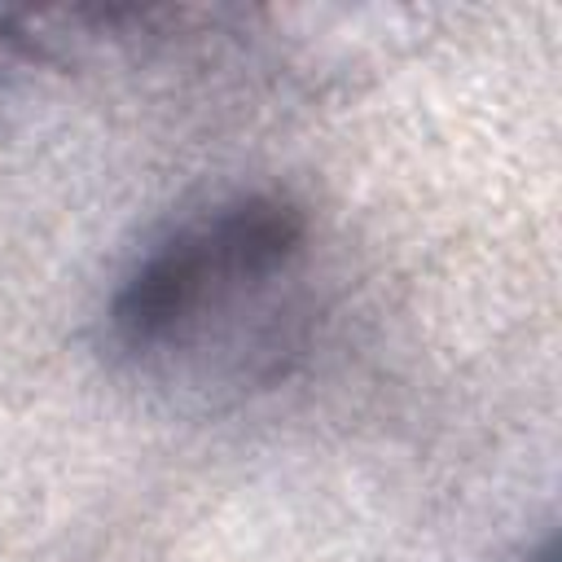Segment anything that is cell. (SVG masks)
I'll return each instance as SVG.
<instances>
[{
  "instance_id": "6da1fadb",
  "label": "cell",
  "mask_w": 562,
  "mask_h": 562,
  "mask_svg": "<svg viewBox=\"0 0 562 562\" xmlns=\"http://www.w3.org/2000/svg\"><path fill=\"white\" fill-rule=\"evenodd\" d=\"M307 211L285 193H241L158 237L114 285L110 347L127 360L167 356L211 307L290 272L307 246Z\"/></svg>"
},
{
  "instance_id": "7a4b0ae2",
  "label": "cell",
  "mask_w": 562,
  "mask_h": 562,
  "mask_svg": "<svg viewBox=\"0 0 562 562\" xmlns=\"http://www.w3.org/2000/svg\"><path fill=\"white\" fill-rule=\"evenodd\" d=\"M522 562H553V536H544V540H540Z\"/></svg>"
}]
</instances>
